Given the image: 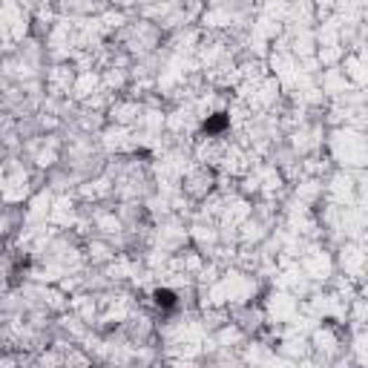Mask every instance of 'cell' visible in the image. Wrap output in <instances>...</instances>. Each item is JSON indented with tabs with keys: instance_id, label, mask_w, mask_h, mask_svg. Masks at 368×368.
<instances>
[{
	"instance_id": "obj_1",
	"label": "cell",
	"mask_w": 368,
	"mask_h": 368,
	"mask_svg": "<svg viewBox=\"0 0 368 368\" xmlns=\"http://www.w3.org/2000/svg\"><path fill=\"white\" fill-rule=\"evenodd\" d=\"M228 127H230L228 112H213V115H207V121L202 124V133L204 136H222Z\"/></svg>"
},
{
	"instance_id": "obj_2",
	"label": "cell",
	"mask_w": 368,
	"mask_h": 368,
	"mask_svg": "<svg viewBox=\"0 0 368 368\" xmlns=\"http://www.w3.org/2000/svg\"><path fill=\"white\" fill-rule=\"evenodd\" d=\"M152 302H156L159 308H164V311H173L176 302H178V296H176L170 288H159L156 294H152Z\"/></svg>"
}]
</instances>
